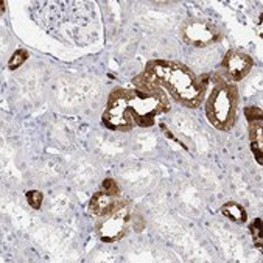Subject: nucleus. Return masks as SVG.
<instances>
[{
  "label": "nucleus",
  "instance_id": "1",
  "mask_svg": "<svg viewBox=\"0 0 263 263\" xmlns=\"http://www.w3.org/2000/svg\"><path fill=\"white\" fill-rule=\"evenodd\" d=\"M156 83L164 87L178 103L189 108H196L204 95V83L181 63L151 61L145 70Z\"/></svg>",
  "mask_w": 263,
  "mask_h": 263
},
{
  "label": "nucleus",
  "instance_id": "2",
  "mask_svg": "<svg viewBox=\"0 0 263 263\" xmlns=\"http://www.w3.org/2000/svg\"><path fill=\"white\" fill-rule=\"evenodd\" d=\"M47 11L51 14H57V17H51L47 14H42L39 17V24L50 31L53 36H67L69 41L77 44H86L97 37V17L92 10V5L83 4V2H72L70 16L63 17L53 7L51 2H42L41 4Z\"/></svg>",
  "mask_w": 263,
  "mask_h": 263
},
{
  "label": "nucleus",
  "instance_id": "3",
  "mask_svg": "<svg viewBox=\"0 0 263 263\" xmlns=\"http://www.w3.org/2000/svg\"><path fill=\"white\" fill-rule=\"evenodd\" d=\"M237 89L231 83L220 78L210 92L205 104V117L217 129L229 131L235 122Z\"/></svg>",
  "mask_w": 263,
  "mask_h": 263
},
{
  "label": "nucleus",
  "instance_id": "4",
  "mask_svg": "<svg viewBox=\"0 0 263 263\" xmlns=\"http://www.w3.org/2000/svg\"><path fill=\"white\" fill-rule=\"evenodd\" d=\"M103 122L112 131H129L136 126L128 106L126 89H117L111 93L106 111L103 114Z\"/></svg>",
  "mask_w": 263,
  "mask_h": 263
},
{
  "label": "nucleus",
  "instance_id": "5",
  "mask_svg": "<svg viewBox=\"0 0 263 263\" xmlns=\"http://www.w3.org/2000/svg\"><path fill=\"white\" fill-rule=\"evenodd\" d=\"M131 224V205L126 202L114 214L104 217L97 228V234L104 243H116L123 238Z\"/></svg>",
  "mask_w": 263,
  "mask_h": 263
},
{
  "label": "nucleus",
  "instance_id": "6",
  "mask_svg": "<svg viewBox=\"0 0 263 263\" xmlns=\"http://www.w3.org/2000/svg\"><path fill=\"white\" fill-rule=\"evenodd\" d=\"M181 36L184 42L193 47H207L220 41L221 31L220 28L209 22V21H201V19H190L187 21L182 28H181Z\"/></svg>",
  "mask_w": 263,
  "mask_h": 263
},
{
  "label": "nucleus",
  "instance_id": "7",
  "mask_svg": "<svg viewBox=\"0 0 263 263\" xmlns=\"http://www.w3.org/2000/svg\"><path fill=\"white\" fill-rule=\"evenodd\" d=\"M252 60L243 53V51H238V50H229L224 60H223V67L228 73V77L232 80V81H240L243 80L252 69Z\"/></svg>",
  "mask_w": 263,
  "mask_h": 263
},
{
  "label": "nucleus",
  "instance_id": "8",
  "mask_svg": "<svg viewBox=\"0 0 263 263\" xmlns=\"http://www.w3.org/2000/svg\"><path fill=\"white\" fill-rule=\"evenodd\" d=\"M128 201H122L120 196H112L104 192H98L90 198L89 202V214L97 217V218H104L116 210H119L122 205H125Z\"/></svg>",
  "mask_w": 263,
  "mask_h": 263
},
{
  "label": "nucleus",
  "instance_id": "9",
  "mask_svg": "<svg viewBox=\"0 0 263 263\" xmlns=\"http://www.w3.org/2000/svg\"><path fill=\"white\" fill-rule=\"evenodd\" d=\"M249 139H251V149L255 156V161L261 165L263 164V133H261V120L249 123Z\"/></svg>",
  "mask_w": 263,
  "mask_h": 263
},
{
  "label": "nucleus",
  "instance_id": "10",
  "mask_svg": "<svg viewBox=\"0 0 263 263\" xmlns=\"http://www.w3.org/2000/svg\"><path fill=\"white\" fill-rule=\"evenodd\" d=\"M221 214H223L226 218H229V220H232V221H237V223H245L246 218H248L245 207L240 205V204H237V202H232V201L223 204V207H221Z\"/></svg>",
  "mask_w": 263,
  "mask_h": 263
},
{
  "label": "nucleus",
  "instance_id": "11",
  "mask_svg": "<svg viewBox=\"0 0 263 263\" xmlns=\"http://www.w3.org/2000/svg\"><path fill=\"white\" fill-rule=\"evenodd\" d=\"M30 58V53L27 50H24V48H17L14 53H13V57L10 58V61H8V69L10 70H16V69H19L27 60Z\"/></svg>",
  "mask_w": 263,
  "mask_h": 263
},
{
  "label": "nucleus",
  "instance_id": "12",
  "mask_svg": "<svg viewBox=\"0 0 263 263\" xmlns=\"http://www.w3.org/2000/svg\"><path fill=\"white\" fill-rule=\"evenodd\" d=\"M249 232H251V235H252L254 245L261 251V245H263V241H261V220H260V218H255V220L251 223V226H249Z\"/></svg>",
  "mask_w": 263,
  "mask_h": 263
},
{
  "label": "nucleus",
  "instance_id": "13",
  "mask_svg": "<svg viewBox=\"0 0 263 263\" xmlns=\"http://www.w3.org/2000/svg\"><path fill=\"white\" fill-rule=\"evenodd\" d=\"M25 198H27V202L30 204V207H33L34 210L41 209L42 201H44V195L39 190H28L25 193Z\"/></svg>",
  "mask_w": 263,
  "mask_h": 263
},
{
  "label": "nucleus",
  "instance_id": "14",
  "mask_svg": "<svg viewBox=\"0 0 263 263\" xmlns=\"http://www.w3.org/2000/svg\"><path fill=\"white\" fill-rule=\"evenodd\" d=\"M101 192L108 193V195H112V196H120L122 195V190H120L119 184L114 179H111V178H106L101 182Z\"/></svg>",
  "mask_w": 263,
  "mask_h": 263
},
{
  "label": "nucleus",
  "instance_id": "15",
  "mask_svg": "<svg viewBox=\"0 0 263 263\" xmlns=\"http://www.w3.org/2000/svg\"><path fill=\"white\" fill-rule=\"evenodd\" d=\"M261 109L260 108H257V106H248L246 109H245V117H246V120L249 122V123H252V122H257V120H261Z\"/></svg>",
  "mask_w": 263,
  "mask_h": 263
}]
</instances>
